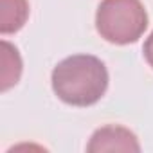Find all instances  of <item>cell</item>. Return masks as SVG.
<instances>
[{
	"mask_svg": "<svg viewBox=\"0 0 153 153\" xmlns=\"http://www.w3.org/2000/svg\"><path fill=\"white\" fill-rule=\"evenodd\" d=\"M52 90L67 105L92 106L108 88L105 63L90 54H76L59 61L52 70Z\"/></svg>",
	"mask_w": 153,
	"mask_h": 153,
	"instance_id": "cell-1",
	"label": "cell"
},
{
	"mask_svg": "<svg viewBox=\"0 0 153 153\" xmlns=\"http://www.w3.org/2000/svg\"><path fill=\"white\" fill-rule=\"evenodd\" d=\"M148 27V13L140 0H101L96 13V29L110 43L137 42Z\"/></svg>",
	"mask_w": 153,
	"mask_h": 153,
	"instance_id": "cell-2",
	"label": "cell"
},
{
	"mask_svg": "<svg viewBox=\"0 0 153 153\" xmlns=\"http://www.w3.org/2000/svg\"><path fill=\"white\" fill-rule=\"evenodd\" d=\"M87 149L88 151H140V146L137 142V137L130 130L117 124H108L99 128L92 135Z\"/></svg>",
	"mask_w": 153,
	"mask_h": 153,
	"instance_id": "cell-3",
	"label": "cell"
},
{
	"mask_svg": "<svg viewBox=\"0 0 153 153\" xmlns=\"http://www.w3.org/2000/svg\"><path fill=\"white\" fill-rule=\"evenodd\" d=\"M29 16L27 0H0V33L11 34L24 27Z\"/></svg>",
	"mask_w": 153,
	"mask_h": 153,
	"instance_id": "cell-4",
	"label": "cell"
},
{
	"mask_svg": "<svg viewBox=\"0 0 153 153\" xmlns=\"http://www.w3.org/2000/svg\"><path fill=\"white\" fill-rule=\"evenodd\" d=\"M22 74V59L16 51L7 42H2V90H9L18 83Z\"/></svg>",
	"mask_w": 153,
	"mask_h": 153,
	"instance_id": "cell-5",
	"label": "cell"
},
{
	"mask_svg": "<svg viewBox=\"0 0 153 153\" xmlns=\"http://www.w3.org/2000/svg\"><path fill=\"white\" fill-rule=\"evenodd\" d=\"M142 52H144V58L148 61V65L153 68V33L148 36V40L144 42V47H142Z\"/></svg>",
	"mask_w": 153,
	"mask_h": 153,
	"instance_id": "cell-6",
	"label": "cell"
}]
</instances>
